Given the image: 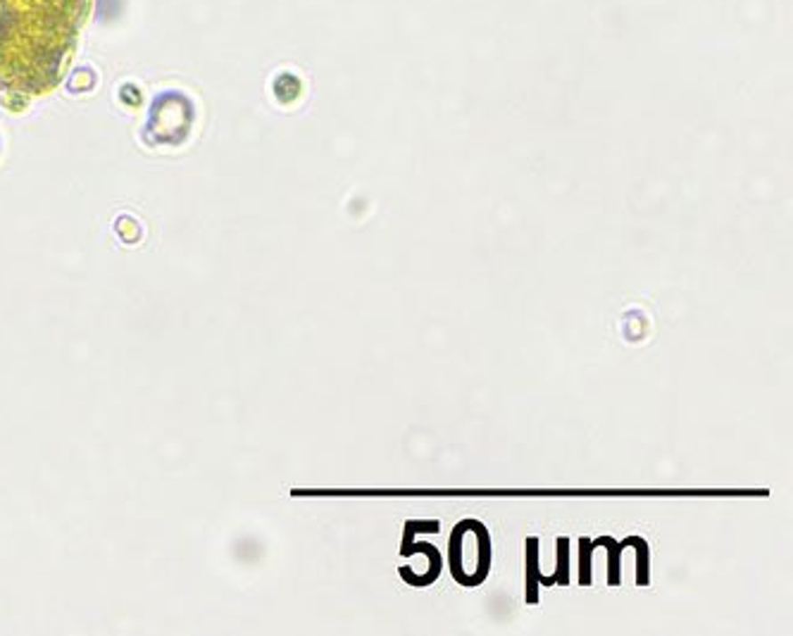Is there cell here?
I'll return each instance as SVG.
<instances>
[{
  "label": "cell",
  "instance_id": "6da1fadb",
  "mask_svg": "<svg viewBox=\"0 0 793 636\" xmlns=\"http://www.w3.org/2000/svg\"><path fill=\"white\" fill-rule=\"evenodd\" d=\"M0 86L44 91L55 84L88 0H0Z\"/></svg>",
  "mask_w": 793,
  "mask_h": 636
}]
</instances>
